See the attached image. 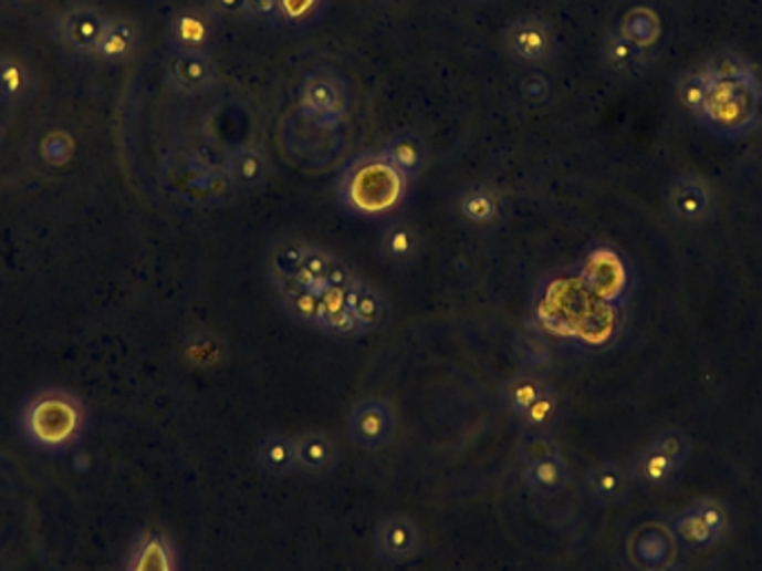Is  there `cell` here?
<instances>
[{
    "mask_svg": "<svg viewBox=\"0 0 762 571\" xmlns=\"http://www.w3.org/2000/svg\"><path fill=\"white\" fill-rule=\"evenodd\" d=\"M693 509L700 513V518L704 520V525L713 531V536L718 540H722V536L727 533L729 529V516L724 511V507L716 500H709V498H700L698 502H693Z\"/></svg>",
    "mask_w": 762,
    "mask_h": 571,
    "instance_id": "cell-38",
    "label": "cell"
},
{
    "mask_svg": "<svg viewBox=\"0 0 762 571\" xmlns=\"http://www.w3.org/2000/svg\"><path fill=\"white\" fill-rule=\"evenodd\" d=\"M707 208H709V197L698 184H685L676 190L674 212L680 221L696 224L698 219L704 217Z\"/></svg>",
    "mask_w": 762,
    "mask_h": 571,
    "instance_id": "cell-34",
    "label": "cell"
},
{
    "mask_svg": "<svg viewBox=\"0 0 762 571\" xmlns=\"http://www.w3.org/2000/svg\"><path fill=\"white\" fill-rule=\"evenodd\" d=\"M555 454H562V451H560V445L555 443V438L549 434H526V438L520 447L522 465H531V463H537V460L555 456Z\"/></svg>",
    "mask_w": 762,
    "mask_h": 571,
    "instance_id": "cell-37",
    "label": "cell"
},
{
    "mask_svg": "<svg viewBox=\"0 0 762 571\" xmlns=\"http://www.w3.org/2000/svg\"><path fill=\"white\" fill-rule=\"evenodd\" d=\"M170 184L179 199L195 206H208L221 197L223 186L228 184V175L221 177L206 164L197 159H186L177 168V175L170 179Z\"/></svg>",
    "mask_w": 762,
    "mask_h": 571,
    "instance_id": "cell-12",
    "label": "cell"
},
{
    "mask_svg": "<svg viewBox=\"0 0 762 571\" xmlns=\"http://www.w3.org/2000/svg\"><path fill=\"white\" fill-rule=\"evenodd\" d=\"M643 571H680V567L671 560V562H665V564H658V567H651V569H643Z\"/></svg>",
    "mask_w": 762,
    "mask_h": 571,
    "instance_id": "cell-44",
    "label": "cell"
},
{
    "mask_svg": "<svg viewBox=\"0 0 762 571\" xmlns=\"http://www.w3.org/2000/svg\"><path fill=\"white\" fill-rule=\"evenodd\" d=\"M631 465L620 460H604L593 465L584 476V491L593 505L612 507L623 502L634 487Z\"/></svg>",
    "mask_w": 762,
    "mask_h": 571,
    "instance_id": "cell-9",
    "label": "cell"
},
{
    "mask_svg": "<svg viewBox=\"0 0 762 571\" xmlns=\"http://www.w3.org/2000/svg\"><path fill=\"white\" fill-rule=\"evenodd\" d=\"M85 424V411L76 395L67 391H43L23 411V432L41 449L59 451L70 447Z\"/></svg>",
    "mask_w": 762,
    "mask_h": 571,
    "instance_id": "cell-1",
    "label": "cell"
},
{
    "mask_svg": "<svg viewBox=\"0 0 762 571\" xmlns=\"http://www.w3.org/2000/svg\"><path fill=\"white\" fill-rule=\"evenodd\" d=\"M43 157L52 166H63L70 159V138L65 134H52L43 143Z\"/></svg>",
    "mask_w": 762,
    "mask_h": 571,
    "instance_id": "cell-41",
    "label": "cell"
},
{
    "mask_svg": "<svg viewBox=\"0 0 762 571\" xmlns=\"http://www.w3.org/2000/svg\"><path fill=\"white\" fill-rule=\"evenodd\" d=\"M326 10V0H279L281 23L290 30L313 28Z\"/></svg>",
    "mask_w": 762,
    "mask_h": 571,
    "instance_id": "cell-31",
    "label": "cell"
},
{
    "mask_svg": "<svg viewBox=\"0 0 762 571\" xmlns=\"http://www.w3.org/2000/svg\"><path fill=\"white\" fill-rule=\"evenodd\" d=\"M373 549L377 558L388 564H406L421 556L424 536L413 518L404 513H390L375 525Z\"/></svg>",
    "mask_w": 762,
    "mask_h": 571,
    "instance_id": "cell-6",
    "label": "cell"
},
{
    "mask_svg": "<svg viewBox=\"0 0 762 571\" xmlns=\"http://www.w3.org/2000/svg\"><path fill=\"white\" fill-rule=\"evenodd\" d=\"M357 272L355 268L342 259V257H335L331 259V266H328V274H326V289H340V291H348L351 286L357 281Z\"/></svg>",
    "mask_w": 762,
    "mask_h": 571,
    "instance_id": "cell-39",
    "label": "cell"
},
{
    "mask_svg": "<svg viewBox=\"0 0 762 571\" xmlns=\"http://www.w3.org/2000/svg\"><path fill=\"white\" fill-rule=\"evenodd\" d=\"M524 482L542 498H555L571 487V467L562 454L524 465Z\"/></svg>",
    "mask_w": 762,
    "mask_h": 571,
    "instance_id": "cell-18",
    "label": "cell"
},
{
    "mask_svg": "<svg viewBox=\"0 0 762 571\" xmlns=\"http://www.w3.org/2000/svg\"><path fill=\"white\" fill-rule=\"evenodd\" d=\"M268 177V159L254 150L243 148L228 162V181L237 188H254Z\"/></svg>",
    "mask_w": 762,
    "mask_h": 571,
    "instance_id": "cell-27",
    "label": "cell"
},
{
    "mask_svg": "<svg viewBox=\"0 0 762 571\" xmlns=\"http://www.w3.org/2000/svg\"><path fill=\"white\" fill-rule=\"evenodd\" d=\"M320 302H322L320 331L324 335H331L337 340H355V338L364 335L362 326L357 324V320L348 307L346 291L324 289L320 293Z\"/></svg>",
    "mask_w": 762,
    "mask_h": 571,
    "instance_id": "cell-17",
    "label": "cell"
},
{
    "mask_svg": "<svg viewBox=\"0 0 762 571\" xmlns=\"http://www.w3.org/2000/svg\"><path fill=\"white\" fill-rule=\"evenodd\" d=\"M476 3H478V0H476Z\"/></svg>",
    "mask_w": 762,
    "mask_h": 571,
    "instance_id": "cell-46",
    "label": "cell"
},
{
    "mask_svg": "<svg viewBox=\"0 0 762 571\" xmlns=\"http://www.w3.org/2000/svg\"><path fill=\"white\" fill-rule=\"evenodd\" d=\"M210 6L217 17H226V19L248 17V0H210Z\"/></svg>",
    "mask_w": 762,
    "mask_h": 571,
    "instance_id": "cell-43",
    "label": "cell"
},
{
    "mask_svg": "<svg viewBox=\"0 0 762 571\" xmlns=\"http://www.w3.org/2000/svg\"><path fill=\"white\" fill-rule=\"evenodd\" d=\"M669 533L674 542H680L687 549H707L720 542L713 536V531L704 525L700 513L693 509V505L669 520Z\"/></svg>",
    "mask_w": 762,
    "mask_h": 571,
    "instance_id": "cell-25",
    "label": "cell"
},
{
    "mask_svg": "<svg viewBox=\"0 0 762 571\" xmlns=\"http://www.w3.org/2000/svg\"><path fill=\"white\" fill-rule=\"evenodd\" d=\"M274 289L281 300V307L285 315L306 329L320 331V318H322V302L320 293L303 286L294 277H274Z\"/></svg>",
    "mask_w": 762,
    "mask_h": 571,
    "instance_id": "cell-14",
    "label": "cell"
},
{
    "mask_svg": "<svg viewBox=\"0 0 762 571\" xmlns=\"http://www.w3.org/2000/svg\"><path fill=\"white\" fill-rule=\"evenodd\" d=\"M395 411L382 397H366L348 415V438L362 451H379L395 438Z\"/></svg>",
    "mask_w": 762,
    "mask_h": 571,
    "instance_id": "cell-4",
    "label": "cell"
},
{
    "mask_svg": "<svg viewBox=\"0 0 762 571\" xmlns=\"http://www.w3.org/2000/svg\"><path fill=\"white\" fill-rule=\"evenodd\" d=\"M651 445L667 458L671 460L678 469H682L691 456V443L687 438L685 432H680V428L676 426H669V428H662V432H658L651 440Z\"/></svg>",
    "mask_w": 762,
    "mask_h": 571,
    "instance_id": "cell-35",
    "label": "cell"
},
{
    "mask_svg": "<svg viewBox=\"0 0 762 571\" xmlns=\"http://www.w3.org/2000/svg\"><path fill=\"white\" fill-rule=\"evenodd\" d=\"M296 445V471L309 478H324L331 476L342 460V451L337 440L320 432V428H311L294 438Z\"/></svg>",
    "mask_w": 762,
    "mask_h": 571,
    "instance_id": "cell-10",
    "label": "cell"
},
{
    "mask_svg": "<svg viewBox=\"0 0 762 571\" xmlns=\"http://www.w3.org/2000/svg\"><path fill=\"white\" fill-rule=\"evenodd\" d=\"M629 558L643 569H651L674 560V538L665 529L643 527L629 540Z\"/></svg>",
    "mask_w": 762,
    "mask_h": 571,
    "instance_id": "cell-19",
    "label": "cell"
},
{
    "mask_svg": "<svg viewBox=\"0 0 762 571\" xmlns=\"http://www.w3.org/2000/svg\"><path fill=\"white\" fill-rule=\"evenodd\" d=\"M346 300L364 333H375L390 324V304L373 283L357 279L346 291Z\"/></svg>",
    "mask_w": 762,
    "mask_h": 571,
    "instance_id": "cell-15",
    "label": "cell"
},
{
    "mask_svg": "<svg viewBox=\"0 0 762 571\" xmlns=\"http://www.w3.org/2000/svg\"><path fill=\"white\" fill-rule=\"evenodd\" d=\"M177 52H208L217 37V14L203 8H188L175 14L168 28Z\"/></svg>",
    "mask_w": 762,
    "mask_h": 571,
    "instance_id": "cell-11",
    "label": "cell"
},
{
    "mask_svg": "<svg viewBox=\"0 0 762 571\" xmlns=\"http://www.w3.org/2000/svg\"><path fill=\"white\" fill-rule=\"evenodd\" d=\"M301 110L322 127H337L348 114L344 83L331 72H315L301 85Z\"/></svg>",
    "mask_w": 762,
    "mask_h": 571,
    "instance_id": "cell-5",
    "label": "cell"
},
{
    "mask_svg": "<svg viewBox=\"0 0 762 571\" xmlns=\"http://www.w3.org/2000/svg\"><path fill=\"white\" fill-rule=\"evenodd\" d=\"M604 56L616 72H631L640 63V45L627 39L625 34L614 37V39H608L604 48Z\"/></svg>",
    "mask_w": 762,
    "mask_h": 571,
    "instance_id": "cell-36",
    "label": "cell"
},
{
    "mask_svg": "<svg viewBox=\"0 0 762 571\" xmlns=\"http://www.w3.org/2000/svg\"><path fill=\"white\" fill-rule=\"evenodd\" d=\"M549 388V382L542 375H533V373H520L513 375L500 393L502 406L507 408L509 415H513L515 419H520L529 406Z\"/></svg>",
    "mask_w": 762,
    "mask_h": 571,
    "instance_id": "cell-24",
    "label": "cell"
},
{
    "mask_svg": "<svg viewBox=\"0 0 762 571\" xmlns=\"http://www.w3.org/2000/svg\"><path fill=\"white\" fill-rule=\"evenodd\" d=\"M109 17H105L98 8L92 6H76L67 10L59 23L56 34L59 41L74 54H96L98 41L107 25Z\"/></svg>",
    "mask_w": 762,
    "mask_h": 571,
    "instance_id": "cell-8",
    "label": "cell"
},
{
    "mask_svg": "<svg viewBox=\"0 0 762 571\" xmlns=\"http://www.w3.org/2000/svg\"><path fill=\"white\" fill-rule=\"evenodd\" d=\"M404 177L384 159H359V164L344 177V199L351 208L364 215L386 212L401 201Z\"/></svg>",
    "mask_w": 762,
    "mask_h": 571,
    "instance_id": "cell-2",
    "label": "cell"
},
{
    "mask_svg": "<svg viewBox=\"0 0 762 571\" xmlns=\"http://www.w3.org/2000/svg\"><path fill=\"white\" fill-rule=\"evenodd\" d=\"M248 17L259 23H281L279 0H248Z\"/></svg>",
    "mask_w": 762,
    "mask_h": 571,
    "instance_id": "cell-42",
    "label": "cell"
},
{
    "mask_svg": "<svg viewBox=\"0 0 762 571\" xmlns=\"http://www.w3.org/2000/svg\"><path fill=\"white\" fill-rule=\"evenodd\" d=\"M504 50L518 63L537 65L553 56L555 37L546 21L522 17L504 32Z\"/></svg>",
    "mask_w": 762,
    "mask_h": 571,
    "instance_id": "cell-7",
    "label": "cell"
},
{
    "mask_svg": "<svg viewBox=\"0 0 762 571\" xmlns=\"http://www.w3.org/2000/svg\"><path fill=\"white\" fill-rule=\"evenodd\" d=\"M424 248L419 230L404 219H393L382 226L377 235L379 257L395 270H406L417 263Z\"/></svg>",
    "mask_w": 762,
    "mask_h": 571,
    "instance_id": "cell-13",
    "label": "cell"
},
{
    "mask_svg": "<svg viewBox=\"0 0 762 571\" xmlns=\"http://www.w3.org/2000/svg\"><path fill=\"white\" fill-rule=\"evenodd\" d=\"M331 259H333L331 250H324L320 246H311V250H309L306 259H303L294 279H299L303 286H309V289L322 293L326 289V274H328Z\"/></svg>",
    "mask_w": 762,
    "mask_h": 571,
    "instance_id": "cell-33",
    "label": "cell"
},
{
    "mask_svg": "<svg viewBox=\"0 0 762 571\" xmlns=\"http://www.w3.org/2000/svg\"><path fill=\"white\" fill-rule=\"evenodd\" d=\"M311 243L296 237L279 239L270 250V270L272 277H296L303 259H306Z\"/></svg>",
    "mask_w": 762,
    "mask_h": 571,
    "instance_id": "cell-29",
    "label": "cell"
},
{
    "mask_svg": "<svg viewBox=\"0 0 762 571\" xmlns=\"http://www.w3.org/2000/svg\"><path fill=\"white\" fill-rule=\"evenodd\" d=\"M257 467L270 478H285L296 471V445L288 434H270L257 447Z\"/></svg>",
    "mask_w": 762,
    "mask_h": 571,
    "instance_id": "cell-21",
    "label": "cell"
},
{
    "mask_svg": "<svg viewBox=\"0 0 762 571\" xmlns=\"http://www.w3.org/2000/svg\"><path fill=\"white\" fill-rule=\"evenodd\" d=\"M386 3H401V0H386Z\"/></svg>",
    "mask_w": 762,
    "mask_h": 571,
    "instance_id": "cell-45",
    "label": "cell"
},
{
    "mask_svg": "<svg viewBox=\"0 0 762 571\" xmlns=\"http://www.w3.org/2000/svg\"><path fill=\"white\" fill-rule=\"evenodd\" d=\"M382 157L408 181L424 170L426 146H424L421 136H417L415 132H401V134H395L386 143V148L382 150Z\"/></svg>",
    "mask_w": 762,
    "mask_h": 571,
    "instance_id": "cell-20",
    "label": "cell"
},
{
    "mask_svg": "<svg viewBox=\"0 0 762 571\" xmlns=\"http://www.w3.org/2000/svg\"><path fill=\"white\" fill-rule=\"evenodd\" d=\"M127 571H177L170 540L157 531L145 533L127 562Z\"/></svg>",
    "mask_w": 762,
    "mask_h": 571,
    "instance_id": "cell-22",
    "label": "cell"
},
{
    "mask_svg": "<svg viewBox=\"0 0 762 571\" xmlns=\"http://www.w3.org/2000/svg\"><path fill=\"white\" fill-rule=\"evenodd\" d=\"M30 70L10 56L0 59V101H21L30 92Z\"/></svg>",
    "mask_w": 762,
    "mask_h": 571,
    "instance_id": "cell-32",
    "label": "cell"
},
{
    "mask_svg": "<svg viewBox=\"0 0 762 571\" xmlns=\"http://www.w3.org/2000/svg\"><path fill=\"white\" fill-rule=\"evenodd\" d=\"M502 212L500 197L489 188H473L460 199V215L473 226L493 224Z\"/></svg>",
    "mask_w": 762,
    "mask_h": 571,
    "instance_id": "cell-28",
    "label": "cell"
},
{
    "mask_svg": "<svg viewBox=\"0 0 762 571\" xmlns=\"http://www.w3.org/2000/svg\"><path fill=\"white\" fill-rule=\"evenodd\" d=\"M520 92H522L524 101H529L531 105H540V103L549 101L551 85H549V81L542 74H529V76L522 79Z\"/></svg>",
    "mask_w": 762,
    "mask_h": 571,
    "instance_id": "cell-40",
    "label": "cell"
},
{
    "mask_svg": "<svg viewBox=\"0 0 762 571\" xmlns=\"http://www.w3.org/2000/svg\"><path fill=\"white\" fill-rule=\"evenodd\" d=\"M136 41H138L136 25L129 19H109L98 41L96 56L112 63L123 61L134 52Z\"/></svg>",
    "mask_w": 762,
    "mask_h": 571,
    "instance_id": "cell-26",
    "label": "cell"
},
{
    "mask_svg": "<svg viewBox=\"0 0 762 571\" xmlns=\"http://www.w3.org/2000/svg\"><path fill=\"white\" fill-rule=\"evenodd\" d=\"M631 474H634V480L640 482L643 487H651V489H665L669 487L680 469L667 460L651 443L645 445L631 460Z\"/></svg>",
    "mask_w": 762,
    "mask_h": 571,
    "instance_id": "cell-23",
    "label": "cell"
},
{
    "mask_svg": "<svg viewBox=\"0 0 762 571\" xmlns=\"http://www.w3.org/2000/svg\"><path fill=\"white\" fill-rule=\"evenodd\" d=\"M560 413V397L553 386H549L518 419L526 434H546V428L557 419Z\"/></svg>",
    "mask_w": 762,
    "mask_h": 571,
    "instance_id": "cell-30",
    "label": "cell"
},
{
    "mask_svg": "<svg viewBox=\"0 0 762 571\" xmlns=\"http://www.w3.org/2000/svg\"><path fill=\"white\" fill-rule=\"evenodd\" d=\"M707 83L709 92L700 116H707L709 123H713L716 127H724L727 132H740L753 123L760 94L751 79L735 83H716L707 79Z\"/></svg>",
    "mask_w": 762,
    "mask_h": 571,
    "instance_id": "cell-3",
    "label": "cell"
},
{
    "mask_svg": "<svg viewBox=\"0 0 762 571\" xmlns=\"http://www.w3.org/2000/svg\"><path fill=\"white\" fill-rule=\"evenodd\" d=\"M217 65L208 52H177L168 65L170 85L179 92H203L215 83Z\"/></svg>",
    "mask_w": 762,
    "mask_h": 571,
    "instance_id": "cell-16",
    "label": "cell"
}]
</instances>
